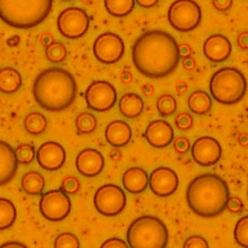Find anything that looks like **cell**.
Instances as JSON below:
<instances>
[{
	"instance_id": "cell-29",
	"label": "cell",
	"mask_w": 248,
	"mask_h": 248,
	"mask_svg": "<svg viewBox=\"0 0 248 248\" xmlns=\"http://www.w3.org/2000/svg\"><path fill=\"white\" fill-rule=\"evenodd\" d=\"M76 127L78 132L81 134H90L97 127V119L90 112H81L76 118Z\"/></svg>"
},
{
	"instance_id": "cell-20",
	"label": "cell",
	"mask_w": 248,
	"mask_h": 248,
	"mask_svg": "<svg viewBox=\"0 0 248 248\" xmlns=\"http://www.w3.org/2000/svg\"><path fill=\"white\" fill-rule=\"evenodd\" d=\"M105 138L111 146H125L130 142L132 138L131 127L122 120L111 121L105 130Z\"/></svg>"
},
{
	"instance_id": "cell-26",
	"label": "cell",
	"mask_w": 248,
	"mask_h": 248,
	"mask_svg": "<svg viewBox=\"0 0 248 248\" xmlns=\"http://www.w3.org/2000/svg\"><path fill=\"white\" fill-rule=\"evenodd\" d=\"M23 126L25 131L28 132L29 134L40 135L46 131L47 121L44 114L33 111L25 116L23 120Z\"/></svg>"
},
{
	"instance_id": "cell-38",
	"label": "cell",
	"mask_w": 248,
	"mask_h": 248,
	"mask_svg": "<svg viewBox=\"0 0 248 248\" xmlns=\"http://www.w3.org/2000/svg\"><path fill=\"white\" fill-rule=\"evenodd\" d=\"M173 147L174 149L179 152V153H185L189 150L190 148V142L188 140V139L184 138V137H179L177 139L174 140L173 142Z\"/></svg>"
},
{
	"instance_id": "cell-2",
	"label": "cell",
	"mask_w": 248,
	"mask_h": 248,
	"mask_svg": "<svg viewBox=\"0 0 248 248\" xmlns=\"http://www.w3.org/2000/svg\"><path fill=\"white\" fill-rule=\"evenodd\" d=\"M77 83L68 71L51 67L41 72L33 84L37 104L49 111H61L69 108L77 95Z\"/></svg>"
},
{
	"instance_id": "cell-21",
	"label": "cell",
	"mask_w": 248,
	"mask_h": 248,
	"mask_svg": "<svg viewBox=\"0 0 248 248\" xmlns=\"http://www.w3.org/2000/svg\"><path fill=\"white\" fill-rule=\"evenodd\" d=\"M122 184L129 193L140 194L148 184L147 172L141 168L132 167L123 173Z\"/></svg>"
},
{
	"instance_id": "cell-27",
	"label": "cell",
	"mask_w": 248,
	"mask_h": 248,
	"mask_svg": "<svg viewBox=\"0 0 248 248\" xmlns=\"http://www.w3.org/2000/svg\"><path fill=\"white\" fill-rule=\"evenodd\" d=\"M104 4L109 15L116 17H122L133 11L135 0H104Z\"/></svg>"
},
{
	"instance_id": "cell-6",
	"label": "cell",
	"mask_w": 248,
	"mask_h": 248,
	"mask_svg": "<svg viewBox=\"0 0 248 248\" xmlns=\"http://www.w3.org/2000/svg\"><path fill=\"white\" fill-rule=\"evenodd\" d=\"M209 90L217 102L226 105L234 104L245 95L246 79L243 74L235 68H221L211 77Z\"/></svg>"
},
{
	"instance_id": "cell-7",
	"label": "cell",
	"mask_w": 248,
	"mask_h": 248,
	"mask_svg": "<svg viewBox=\"0 0 248 248\" xmlns=\"http://www.w3.org/2000/svg\"><path fill=\"white\" fill-rule=\"evenodd\" d=\"M168 19L175 30L189 32L200 24L202 11L194 0H175L169 8Z\"/></svg>"
},
{
	"instance_id": "cell-15",
	"label": "cell",
	"mask_w": 248,
	"mask_h": 248,
	"mask_svg": "<svg viewBox=\"0 0 248 248\" xmlns=\"http://www.w3.org/2000/svg\"><path fill=\"white\" fill-rule=\"evenodd\" d=\"M36 157L39 165L43 169L46 170H57L66 161V151L60 143L46 141L38 148Z\"/></svg>"
},
{
	"instance_id": "cell-18",
	"label": "cell",
	"mask_w": 248,
	"mask_h": 248,
	"mask_svg": "<svg viewBox=\"0 0 248 248\" xmlns=\"http://www.w3.org/2000/svg\"><path fill=\"white\" fill-rule=\"evenodd\" d=\"M202 50L208 60L219 63L229 58L232 51V44L227 37L221 34H213L205 39Z\"/></svg>"
},
{
	"instance_id": "cell-30",
	"label": "cell",
	"mask_w": 248,
	"mask_h": 248,
	"mask_svg": "<svg viewBox=\"0 0 248 248\" xmlns=\"http://www.w3.org/2000/svg\"><path fill=\"white\" fill-rule=\"evenodd\" d=\"M46 56L52 63H60L67 56V49L61 42H52L46 47Z\"/></svg>"
},
{
	"instance_id": "cell-12",
	"label": "cell",
	"mask_w": 248,
	"mask_h": 248,
	"mask_svg": "<svg viewBox=\"0 0 248 248\" xmlns=\"http://www.w3.org/2000/svg\"><path fill=\"white\" fill-rule=\"evenodd\" d=\"M84 97L90 108L96 111H106L115 105L117 94L111 83L96 80L87 87Z\"/></svg>"
},
{
	"instance_id": "cell-37",
	"label": "cell",
	"mask_w": 248,
	"mask_h": 248,
	"mask_svg": "<svg viewBox=\"0 0 248 248\" xmlns=\"http://www.w3.org/2000/svg\"><path fill=\"white\" fill-rule=\"evenodd\" d=\"M192 124H193V118L187 112L179 113L175 118V125L180 130H187L192 126Z\"/></svg>"
},
{
	"instance_id": "cell-24",
	"label": "cell",
	"mask_w": 248,
	"mask_h": 248,
	"mask_svg": "<svg viewBox=\"0 0 248 248\" xmlns=\"http://www.w3.org/2000/svg\"><path fill=\"white\" fill-rule=\"evenodd\" d=\"M187 103L190 110L196 114L206 113L212 106V101L209 94L202 90L192 92L188 98Z\"/></svg>"
},
{
	"instance_id": "cell-17",
	"label": "cell",
	"mask_w": 248,
	"mask_h": 248,
	"mask_svg": "<svg viewBox=\"0 0 248 248\" xmlns=\"http://www.w3.org/2000/svg\"><path fill=\"white\" fill-rule=\"evenodd\" d=\"M143 136L151 146L164 148L171 143L173 140V129L166 120L157 119L147 125Z\"/></svg>"
},
{
	"instance_id": "cell-44",
	"label": "cell",
	"mask_w": 248,
	"mask_h": 248,
	"mask_svg": "<svg viewBox=\"0 0 248 248\" xmlns=\"http://www.w3.org/2000/svg\"><path fill=\"white\" fill-rule=\"evenodd\" d=\"M2 247H25V245L23 243H19V242H15V241H11V242H7L1 245Z\"/></svg>"
},
{
	"instance_id": "cell-40",
	"label": "cell",
	"mask_w": 248,
	"mask_h": 248,
	"mask_svg": "<svg viewBox=\"0 0 248 248\" xmlns=\"http://www.w3.org/2000/svg\"><path fill=\"white\" fill-rule=\"evenodd\" d=\"M213 7L221 12L229 10L232 5V0H212Z\"/></svg>"
},
{
	"instance_id": "cell-28",
	"label": "cell",
	"mask_w": 248,
	"mask_h": 248,
	"mask_svg": "<svg viewBox=\"0 0 248 248\" xmlns=\"http://www.w3.org/2000/svg\"><path fill=\"white\" fill-rule=\"evenodd\" d=\"M16 219L15 204L5 198H0V231L10 228Z\"/></svg>"
},
{
	"instance_id": "cell-45",
	"label": "cell",
	"mask_w": 248,
	"mask_h": 248,
	"mask_svg": "<svg viewBox=\"0 0 248 248\" xmlns=\"http://www.w3.org/2000/svg\"><path fill=\"white\" fill-rule=\"evenodd\" d=\"M62 1H71V0H62Z\"/></svg>"
},
{
	"instance_id": "cell-10",
	"label": "cell",
	"mask_w": 248,
	"mask_h": 248,
	"mask_svg": "<svg viewBox=\"0 0 248 248\" xmlns=\"http://www.w3.org/2000/svg\"><path fill=\"white\" fill-rule=\"evenodd\" d=\"M72 203L69 196L64 191L50 190L42 195L39 208L42 215L53 222L66 218L71 211Z\"/></svg>"
},
{
	"instance_id": "cell-3",
	"label": "cell",
	"mask_w": 248,
	"mask_h": 248,
	"mask_svg": "<svg viewBox=\"0 0 248 248\" xmlns=\"http://www.w3.org/2000/svg\"><path fill=\"white\" fill-rule=\"evenodd\" d=\"M230 199L227 182L213 173H204L194 178L186 192L189 207L201 217L210 218L226 209Z\"/></svg>"
},
{
	"instance_id": "cell-11",
	"label": "cell",
	"mask_w": 248,
	"mask_h": 248,
	"mask_svg": "<svg viewBox=\"0 0 248 248\" xmlns=\"http://www.w3.org/2000/svg\"><path fill=\"white\" fill-rule=\"evenodd\" d=\"M124 43L115 33L106 32L98 36L93 44V53L97 60L105 64L119 61L124 54Z\"/></svg>"
},
{
	"instance_id": "cell-39",
	"label": "cell",
	"mask_w": 248,
	"mask_h": 248,
	"mask_svg": "<svg viewBox=\"0 0 248 248\" xmlns=\"http://www.w3.org/2000/svg\"><path fill=\"white\" fill-rule=\"evenodd\" d=\"M101 247H105V248H126L128 247V243H126L123 239L121 238H117V237H111L107 239L102 245Z\"/></svg>"
},
{
	"instance_id": "cell-5",
	"label": "cell",
	"mask_w": 248,
	"mask_h": 248,
	"mask_svg": "<svg viewBox=\"0 0 248 248\" xmlns=\"http://www.w3.org/2000/svg\"><path fill=\"white\" fill-rule=\"evenodd\" d=\"M165 224L154 216H141L134 220L127 231V243L131 248H163L168 243Z\"/></svg>"
},
{
	"instance_id": "cell-16",
	"label": "cell",
	"mask_w": 248,
	"mask_h": 248,
	"mask_svg": "<svg viewBox=\"0 0 248 248\" xmlns=\"http://www.w3.org/2000/svg\"><path fill=\"white\" fill-rule=\"evenodd\" d=\"M105 159L100 151L94 148L81 150L76 158V168L78 171L86 177L98 175L104 169Z\"/></svg>"
},
{
	"instance_id": "cell-42",
	"label": "cell",
	"mask_w": 248,
	"mask_h": 248,
	"mask_svg": "<svg viewBox=\"0 0 248 248\" xmlns=\"http://www.w3.org/2000/svg\"><path fill=\"white\" fill-rule=\"evenodd\" d=\"M237 44L242 48H248V31H243L237 37Z\"/></svg>"
},
{
	"instance_id": "cell-43",
	"label": "cell",
	"mask_w": 248,
	"mask_h": 248,
	"mask_svg": "<svg viewBox=\"0 0 248 248\" xmlns=\"http://www.w3.org/2000/svg\"><path fill=\"white\" fill-rule=\"evenodd\" d=\"M137 4L142 8H153L157 5L159 0H135Z\"/></svg>"
},
{
	"instance_id": "cell-19",
	"label": "cell",
	"mask_w": 248,
	"mask_h": 248,
	"mask_svg": "<svg viewBox=\"0 0 248 248\" xmlns=\"http://www.w3.org/2000/svg\"><path fill=\"white\" fill-rule=\"evenodd\" d=\"M17 164L15 149L8 142L0 140V186L7 184L15 177Z\"/></svg>"
},
{
	"instance_id": "cell-9",
	"label": "cell",
	"mask_w": 248,
	"mask_h": 248,
	"mask_svg": "<svg viewBox=\"0 0 248 248\" xmlns=\"http://www.w3.org/2000/svg\"><path fill=\"white\" fill-rule=\"evenodd\" d=\"M59 32L68 39L82 37L89 27V17L85 11L78 7H68L57 17Z\"/></svg>"
},
{
	"instance_id": "cell-36",
	"label": "cell",
	"mask_w": 248,
	"mask_h": 248,
	"mask_svg": "<svg viewBox=\"0 0 248 248\" xmlns=\"http://www.w3.org/2000/svg\"><path fill=\"white\" fill-rule=\"evenodd\" d=\"M183 247H185V248H207V247H209V244L207 243L205 238H203L202 236L192 235L185 240Z\"/></svg>"
},
{
	"instance_id": "cell-8",
	"label": "cell",
	"mask_w": 248,
	"mask_h": 248,
	"mask_svg": "<svg viewBox=\"0 0 248 248\" xmlns=\"http://www.w3.org/2000/svg\"><path fill=\"white\" fill-rule=\"evenodd\" d=\"M94 206L104 216L118 215L126 205L124 191L115 184H105L98 188L93 199Z\"/></svg>"
},
{
	"instance_id": "cell-41",
	"label": "cell",
	"mask_w": 248,
	"mask_h": 248,
	"mask_svg": "<svg viewBox=\"0 0 248 248\" xmlns=\"http://www.w3.org/2000/svg\"><path fill=\"white\" fill-rule=\"evenodd\" d=\"M227 206L229 207V209L231 211L237 212V211L241 210L243 204H242V202L238 198H230Z\"/></svg>"
},
{
	"instance_id": "cell-22",
	"label": "cell",
	"mask_w": 248,
	"mask_h": 248,
	"mask_svg": "<svg viewBox=\"0 0 248 248\" xmlns=\"http://www.w3.org/2000/svg\"><path fill=\"white\" fill-rule=\"evenodd\" d=\"M118 107L123 116L127 118H135L142 112L144 103L140 95L137 93L129 92L120 98Z\"/></svg>"
},
{
	"instance_id": "cell-33",
	"label": "cell",
	"mask_w": 248,
	"mask_h": 248,
	"mask_svg": "<svg viewBox=\"0 0 248 248\" xmlns=\"http://www.w3.org/2000/svg\"><path fill=\"white\" fill-rule=\"evenodd\" d=\"M15 153L18 164H29L35 158V149L33 145L28 143L19 144L16 148Z\"/></svg>"
},
{
	"instance_id": "cell-14",
	"label": "cell",
	"mask_w": 248,
	"mask_h": 248,
	"mask_svg": "<svg viewBox=\"0 0 248 248\" xmlns=\"http://www.w3.org/2000/svg\"><path fill=\"white\" fill-rule=\"evenodd\" d=\"M149 188L159 197H168L173 194L178 187L176 172L167 167H159L152 170L148 178Z\"/></svg>"
},
{
	"instance_id": "cell-31",
	"label": "cell",
	"mask_w": 248,
	"mask_h": 248,
	"mask_svg": "<svg viewBox=\"0 0 248 248\" xmlns=\"http://www.w3.org/2000/svg\"><path fill=\"white\" fill-rule=\"evenodd\" d=\"M233 237L237 244L248 247V215L241 217L235 224Z\"/></svg>"
},
{
	"instance_id": "cell-34",
	"label": "cell",
	"mask_w": 248,
	"mask_h": 248,
	"mask_svg": "<svg viewBox=\"0 0 248 248\" xmlns=\"http://www.w3.org/2000/svg\"><path fill=\"white\" fill-rule=\"evenodd\" d=\"M54 247L56 248H78L79 241L77 235L72 232H62L56 236L54 240Z\"/></svg>"
},
{
	"instance_id": "cell-35",
	"label": "cell",
	"mask_w": 248,
	"mask_h": 248,
	"mask_svg": "<svg viewBox=\"0 0 248 248\" xmlns=\"http://www.w3.org/2000/svg\"><path fill=\"white\" fill-rule=\"evenodd\" d=\"M78 188H79V181L74 176H69L64 178L60 186V189L67 194H75L78 192Z\"/></svg>"
},
{
	"instance_id": "cell-25",
	"label": "cell",
	"mask_w": 248,
	"mask_h": 248,
	"mask_svg": "<svg viewBox=\"0 0 248 248\" xmlns=\"http://www.w3.org/2000/svg\"><path fill=\"white\" fill-rule=\"evenodd\" d=\"M21 188L28 195H40L45 188V178L38 171H28L21 178Z\"/></svg>"
},
{
	"instance_id": "cell-4",
	"label": "cell",
	"mask_w": 248,
	"mask_h": 248,
	"mask_svg": "<svg viewBox=\"0 0 248 248\" xmlns=\"http://www.w3.org/2000/svg\"><path fill=\"white\" fill-rule=\"evenodd\" d=\"M52 0H0V18L8 25L29 29L48 16Z\"/></svg>"
},
{
	"instance_id": "cell-13",
	"label": "cell",
	"mask_w": 248,
	"mask_h": 248,
	"mask_svg": "<svg viewBox=\"0 0 248 248\" xmlns=\"http://www.w3.org/2000/svg\"><path fill=\"white\" fill-rule=\"evenodd\" d=\"M191 154L196 163L208 167L216 164L222 156V147L219 141L209 136L197 139L192 147Z\"/></svg>"
},
{
	"instance_id": "cell-23",
	"label": "cell",
	"mask_w": 248,
	"mask_h": 248,
	"mask_svg": "<svg viewBox=\"0 0 248 248\" xmlns=\"http://www.w3.org/2000/svg\"><path fill=\"white\" fill-rule=\"evenodd\" d=\"M22 78L17 70L12 67L0 69V91L4 94H12L19 89Z\"/></svg>"
},
{
	"instance_id": "cell-1",
	"label": "cell",
	"mask_w": 248,
	"mask_h": 248,
	"mask_svg": "<svg viewBox=\"0 0 248 248\" xmlns=\"http://www.w3.org/2000/svg\"><path fill=\"white\" fill-rule=\"evenodd\" d=\"M180 58L175 39L168 32L150 30L141 34L132 48V61L137 70L150 78L171 74Z\"/></svg>"
},
{
	"instance_id": "cell-32",
	"label": "cell",
	"mask_w": 248,
	"mask_h": 248,
	"mask_svg": "<svg viewBox=\"0 0 248 248\" xmlns=\"http://www.w3.org/2000/svg\"><path fill=\"white\" fill-rule=\"evenodd\" d=\"M157 109L162 116H170L176 110V101L173 96L164 94L157 100Z\"/></svg>"
}]
</instances>
